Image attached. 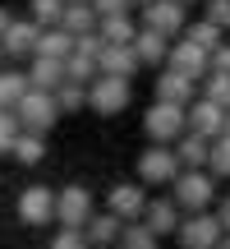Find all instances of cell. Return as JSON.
Wrapping results in <instances>:
<instances>
[{
    "label": "cell",
    "instance_id": "1",
    "mask_svg": "<svg viewBox=\"0 0 230 249\" xmlns=\"http://www.w3.org/2000/svg\"><path fill=\"white\" fill-rule=\"evenodd\" d=\"M143 134H148L152 143H175L180 134H189V107L152 97V107L143 111Z\"/></svg>",
    "mask_w": 230,
    "mask_h": 249
},
{
    "label": "cell",
    "instance_id": "2",
    "mask_svg": "<svg viewBox=\"0 0 230 249\" xmlns=\"http://www.w3.org/2000/svg\"><path fill=\"white\" fill-rule=\"evenodd\" d=\"M170 194H175V203L184 208V213H207V208L216 203V176L212 171H180Z\"/></svg>",
    "mask_w": 230,
    "mask_h": 249
},
{
    "label": "cell",
    "instance_id": "3",
    "mask_svg": "<svg viewBox=\"0 0 230 249\" xmlns=\"http://www.w3.org/2000/svg\"><path fill=\"white\" fill-rule=\"evenodd\" d=\"M180 171H184V161H180L175 143H152L138 157V180L143 185H175Z\"/></svg>",
    "mask_w": 230,
    "mask_h": 249
},
{
    "label": "cell",
    "instance_id": "4",
    "mask_svg": "<svg viewBox=\"0 0 230 249\" xmlns=\"http://www.w3.org/2000/svg\"><path fill=\"white\" fill-rule=\"evenodd\" d=\"M175 240H180V249H221L226 226H221V217H216V213H184Z\"/></svg>",
    "mask_w": 230,
    "mask_h": 249
},
{
    "label": "cell",
    "instance_id": "5",
    "mask_svg": "<svg viewBox=\"0 0 230 249\" xmlns=\"http://www.w3.org/2000/svg\"><path fill=\"white\" fill-rule=\"evenodd\" d=\"M129 107V79L124 74H97L88 83V111L97 116H120Z\"/></svg>",
    "mask_w": 230,
    "mask_h": 249
},
{
    "label": "cell",
    "instance_id": "6",
    "mask_svg": "<svg viewBox=\"0 0 230 249\" xmlns=\"http://www.w3.org/2000/svg\"><path fill=\"white\" fill-rule=\"evenodd\" d=\"M14 111H18V120H23V129H37V134H51L55 120L65 116L60 102H55V92H42V88H33Z\"/></svg>",
    "mask_w": 230,
    "mask_h": 249
},
{
    "label": "cell",
    "instance_id": "7",
    "mask_svg": "<svg viewBox=\"0 0 230 249\" xmlns=\"http://www.w3.org/2000/svg\"><path fill=\"white\" fill-rule=\"evenodd\" d=\"M55 203H60V194H55V189L28 185L23 194H18L14 213H18V222H23V226H46V222H55Z\"/></svg>",
    "mask_w": 230,
    "mask_h": 249
},
{
    "label": "cell",
    "instance_id": "8",
    "mask_svg": "<svg viewBox=\"0 0 230 249\" xmlns=\"http://www.w3.org/2000/svg\"><path fill=\"white\" fill-rule=\"evenodd\" d=\"M55 222L83 231V226L92 222V189L88 185H65L60 189V203H55Z\"/></svg>",
    "mask_w": 230,
    "mask_h": 249
},
{
    "label": "cell",
    "instance_id": "9",
    "mask_svg": "<svg viewBox=\"0 0 230 249\" xmlns=\"http://www.w3.org/2000/svg\"><path fill=\"white\" fill-rule=\"evenodd\" d=\"M143 23L157 28V33H166V37H184L189 5H180V0H152V5H143Z\"/></svg>",
    "mask_w": 230,
    "mask_h": 249
},
{
    "label": "cell",
    "instance_id": "10",
    "mask_svg": "<svg viewBox=\"0 0 230 249\" xmlns=\"http://www.w3.org/2000/svg\"><path fill=\"white\" fill-rule=\"evenodd\" d=\"M106 208L115 217H124V222H138V217L148 213V189H143V180H120V185H111Z\"/></svg>",
    "mask_w": 230,
    "mask_h": 249
},
{
    "label": "cell",
    "instance_id": "11",
    "mask_svg": "<svg viewBox=\"0 0 230 249\" xmlns=\"http://www.w3.org/2000/svg\"><path fill=\"white\" fill-rule=\"evenodd\" d=\"M226 116H230V107H221V102H212V97H203V92L189 102V129H194V134L221 139V134H226Z\"/></svg>",
    "mask_w": 230,
    "mask_h": 249
},
{
    "label": "cell",
    "instance_id": "12",
    "mask_svg": "<svg viewBox=\"0 0 230 249\" xmlns=\"http://www.w3.org/2000/svg\"><path fill=\"white\" fill-rule=\"evenodd\" d=\"M5 51H9V60H33L37 55V42H42V23L37 18H14V23L5 28Z\"/></svg>",
    "mask_w": 230,
    "mask_h": 249
},
{
    "label": "cell",
    "instance_id": "13",
    "mask_svg": "<svg viewBox=\"0 0 230 249\" xmlns=\"http://www.w3.org/2000/svg\"><path fill=\"white\" fill-rule=\"evenodd\" d=\"M170 65L175 70H184V74H194L198 83L212 74V51L207 46H198L194 37H175V46H170Z\"/></svg>",
    "mask_w": 230,
    "mask_h": 249
},
{
    "label": "cell",
    "instance_id": "14",
    "mask_svg": "<svg viewBox=\"0 0 230 249\" xmlns=\"http://www.w3.org/2000/svg\"><path fill=\"white\" fill-rule=\"evenodd\" d=\"M194 74L175 70V65H166V70H157V102H180V107H189L194 102Z\"/></svg>",
    "mask_w": 230,
    "mask_h": 249
},
{
    "label": "cell",
    "instance_id": "15",
    "mask_svg": "<svg viewBox=\"0 0 230 249\" xmlns=\"http://www.w3.org/2000/svg\"><path fill=\"white\" fill-rule=\"evenodd\" d=\"M143 222H148L157 235H175L180 222H184V208L175 203V194H170V198H148V213H143Z\"/></svg>",
    "mask_w": 230,
    "mask_h": 249
},
{
    "label": "cell",
    "instance_id": "16",
    "mask_svg": "<svg viewBox=\"0 0 230 249\" xmlns=\"http://www.w3.org/2000/svg\"><path fill=\"white\" fill-rule=\"evenodd\" d=\"M133 46H138V55H143V65H152V70H166L170 65V37L166 33H157V28H148L143 23L138 28V37H133Z\"/></svg>",
    "mask_w": 230,
    "mask_h": 249
},
{
    "label": "cell",
    "instance_id": "17",
    "mask_svg": "<svg viewBox=\"0 0 230 249\" xmlns=\"http://www.w3.org/2000/svg\"><path fill=\"white\" fill-rule=\"evenodd\" d=\"M175 152H180V161H184V171H207V161H212V139L189 129V134L175 139Z\"/></svg>",
    "mask_w": 230,
    "mask_h": 249
},
{
    "label": "cell",
    "instance_id": "18",
    "mask_svg": "<svg viewBox=\"0 0 230 249\" xmlns=\"http://www.w3.org/2000/svg\"><path fill=\"white\" fill-rule=\"evenodd\" d=\"M28 79H33V88L55 92L69 74H65V60H55V55H33V60H28Z\"/></svg>",
    "mask_w": 230,
    "mask_h": 249
},
{
    "label": "cell",
    "instance_id": "19",
    "mask_svg": "<svg viewBox=\"0 0 230 249\" xmlns=\"http://www.w3.org/2000/svg\"><path fill=\"white\" fill-rule=\"evenodd\" d=\"M143 70V55H138V46L133 42H120V46H106L101 51V74H138Z\"/></svg>",
    "mask_w": 230,
    "mask_h": 249
},
{
    "label": "cell",
    "instance_id": "20",
    "mask_svg": "<svg viewBox=\"0 0 230 249\" xmlns=\"http://www.w3.org/2000/svg\"><path fill=\"white\" fill-rule=\"evenodd\" d=\"M79 51V37L69 33L65 23L55 28H42V42H37V55H55V60H69V55Z\"/></svg>",
    "mask_w": 230,
    "mask_h": 249
},
{
    "label": "cell",
    "instance_id": "21",
    "mask_svg": "<svg viewBox=\"0 0 230 249\" xmlns=\"http://www.w3.org/2000/svg\"><path fill=\"white\" fill-rule=\"evenodd\" d=\"M65 28H69L74 37H88L101 28V14L92 9V0H69V9H65Z\"/></svg>",
    "mask_w": 230,
    "mask_h": 249
},
{
    "label": "cell",
    "instance_id": "22",
    "mask_svg": "<svg viewBox=\"0 0 230 249\" xmlns=\"http://www.w3.org/2000/svg\"><path fill=\"white\" fill-rule=\"evenodd\" d=\"M28 92H33L28 70H0V107H5V111H14Z\"/></svg>",
    "mask_w": 230,
    "mask_h": 249
},
{
    "label": "cell",
    "instance_id": "23",
    "mask_svg": "<svg viewBox=\"0 0 230 249\" xmlns=\"http://www.w3.org/2000/svg\"><path fill=\"white\" fill-rule=\"evenodd\" d=\"M83 231H88L92 245H115V240L124 235V217H115L111 208H106V213H92V222L83 226Z\"/></svg>",
    "mask_w": 230,
    "mask_h": 249
},
{
    "label": "cell",
    "instance_id": "24",
    "mask_svg": "<svg viewBox=\"0 0 230 249\" xmlns=\"http://www.w3.org/2000/svg\"><path fill=\"white\" fill-rule=\"evenodd\" d=\"M9 157L18 161V166H37V161L46 157V134H37V129H23L18 134V143H14V152Z\"/></svg>",
    "mask_w": 230,
    "mask_h": 249
},
{
    "label": "cell",
    "instance_id": "25",
    "mask_svg": "<svg viewBox=\"0 0 230 249\" xmlns=\"http://www.w3.org/2000/svg\"><path fill=\"white\" fill-rule=\"evenodd\" d=\"M101 37H106L111 46H120V42H133L138 37V23H133L129 14H111V18H101V28H97Z\"/></svg>",
    "mask_w": 230,
    "mask_h": 249
},
{
    "label": "cell",
    "instance_id": "26",
    "mask_svg": "<svg viewBox=\"0 0 230 249\" xmlns=\"http://www.w3.org/2000/svg\"><path fill=\"white\" fill-rule=\"evenodd\" d=\"M157 240H161V235H157V231H152V226L138 217V222H124L120 249H157Z\"/></svg>",
    "mask_w": 230,
    "mask_h": 249
},
{
    "label": "cell",
    "instance_id": "27",
    "mask_svg": "<svg viewBox=\"0 0 230 249\" xmlns=\"http://www.w3.org/2000/svg\"><path fill=\"white\" fill-rule=\"evenodd\" d=\"M65 74H69L74 83H92L101 74V60H97V55H88V51H74L69 60H65Z\"/></svg>",
    "mask_w": 230,
    "mask_h": 249
},
{
    "label": "cell",
    "instance_id": "28",
    "mask_svg": "<svg viewBox=\"0 0 230 249\" xmlns=\"http://www.w3.org/2000/svg\"><path fill=\"white\" fill-rule=\"evenodd\" d=\"M184 37H194L198 46H207V51H216V46H221V42H226L230 33H226V28H216L212 18H198V23H189V28H184Z\"/></svg>",
    "mask_w": 230,
    "mask_h": 249
},
{
    "label": "cell",
    "instance_id": "29",
    "mask_svg": "<svg viewBox=\"0 0 230 249\" xmlns=\"http://www.w3.org/2000/svg\"><path fill=\"white\" fill-rule=\"evenodd\" d=\"M55 102H60V111H83V107H88V83L65 79L60 88H55Z\"/></svg>",
    "mask_w": 230,
    "mask_h": 249
},
{
    "label": "cell",
    "instance_id": "30",
    "mask_svg": "<svg viewBox=\"0 0 230 249\" xmlns=\"http://www.w3.org/2000/svg\"><path fill=\"white\" fill-rule=\"evenodd\" d=\"M18 134H23V120H18V111H5V107H0V157H5V152H14Z\"/></svg>",
    "mask_w": 230,
    "mask_h": 249
},
{
    "label": "cell",
    "instance_id": "31",
    "mask_svg": "<svg viewBox=\"0 0 230 249\" xmlns=\"http://www.w3.org/2000/svg\"><path fill=\"white\" fill-rule=\"evenodd\" d=\"M65 9H69V0H33V18H37L42 28L65 23Z\"/></svg>",
    "mask_w": 230,
    "mask_h": 249
},
{
    "label": "cell",
    "instance_id": "32",
    "mask_svg": "<svg viewBox=\"0 0 230 249\" xmlns=\"http://www.w3.org/2000/svg\"><path fill=\"white\" fill-rule=\"evenodd\" d=\"M207 171H212L216 180H230V134L212 139V161H207Z\"/></svg>",
    "mask_w": 230,
    "mask_h": 249
},
{
    "label": "cell",
    "instance_id": "33",
    "mask_svg": "<svg viewBox=\"0 0 230 249\" xmlns=\"http://www.w3.org/2000/svg\"><path fill=\"white\" fill-rule=\"evenodd\" d=\"M203 97H212V102H221V107H230V74L212 70V74L203 79Z\"/></svg>",
    "mask_w": 230,
    "mask_h": 249
},
{
    "label": "cell",
    "instance_id": "34",
    "mask_svg": "<svg viewBox=\"0 0 230 249\" xmlns=\"http://www.w3.org/2000/svg\"><path fill=\"white\" fill-rule=\"evenodd\" d=\"M51 249H92L88 231H74V226H60V231L51 235Z\"/></svg>",
    "mask_w": 230,
    "mask_h": 249
},
{
    "label": "cell",
    "instance_id": "35",
    "mask_svg": "<svg viewBox=\"0 0 230 249\" xmlns=\"http://www.w3.org/2000/svg\"><path fill=\"white\" fill-rule=\"evenodd\" d=\"M203 18H212L216 28L230 33V0H203Z\"/></svg>",
    "mask_w": 230,
    "mask_h": 249
},
{
    "label": "cell",
    "instance_id": "36",
    "mask_svg": "<svg viewBox=\"0 0 230 249\" xmlns=\"http://www.w3.org/2000/svg\"><path fill=\"white\" fill-rule=\"evenodd\" d=\"M92 9H97L101 18H111V14H129L133 0H92Z\"/></svg>",
    "mask_w": 230,
    "mask_h": 249
},
{
    "label": "cell",
    "instance_id": "37",
    "mask_svg": "<svg viewBox=\"0 0 230 249\" xmlns=\"http://www.w3.org/2000/svg\"><path fill=\"white\" fill-rule=\"evenodd\" d=\"M212 70L230 74V37H226V42H221V46H216V51H212Z\"/></svg>",
    "mask_w": 230,
    "mask_h": 249
},
{
    "label": "cell",
    "instance_id": "38",
    "mask_svg": "<svg viewBox=\"0 0 230 249\" xmlns=\"http://www.w3.org/2000/svg\"><path fill=\"white\" fill-rule=\"evenodd\" d=\"M216 217H221V226H226V231H230V194L221 198V203H216Z\"/></svg>",
    "mask_w": 230,
    "mask_h": 249
},
{
    "label": "cell",
    "instance_id": "39",
    "mask_svg": "<svg viewBox=\"0 0 230 249\" xmlns=\"http://www.w3.org/2000/svg\"><path fill=\"white\" fill-rule=\"evenodd\" d=\"M9 23H14V14H9V9L0 5V37H5V28H9Z\"/></svg>",
    "mask_w": 230,
    "mask_h": 249
},
{
    "label": "cell",
    "instance_id": "40",
    "mask_svg": "<svg viewBox=\"0 0 230 249\" xmlns=\"http://www.w3.org/2000/svg\"><path fill=\"white\" fill-rule=\"evenodd\" d=\"M5 60H9V51H5V42H0V70H5Z\"/></svg>",
    "mask_w": 230,
    "mask_h": 249
},
{
    "label": "cell",
    "instance_id": "41",
    "mask_svg": "<svg viewBox=\"0 0 230 249\" xmlns=\"http://www.w3.org/2000/svg\"><path fill=\"white\" fill-rule=\"evenodd\" d=\"M221 249H230V231H226V240H221Z\"/></svg>",
    "mask_w": 230,
    "mask_h": 249
},
{
    "label": "cell",
    "instance_id": "42",
    "mask_svg": "<svg viewBox=\"0 0 230 249\" xmlns=\"http://www.w3.org/2000/svg\"><path fill=\"white\" fill-rule=\"evenodd\" d=\"M133 5H138V9H143V5H152V0H133Z\"/></svg>",
    "mask_w": 230,
    "mask_h": 249
},
{
    "label": "cell",
    "instance_id": "43",
    "mask_svg": "<svg viewBox=\"0 0 230 249\" xmlns=\"http://www.w3.org/2000/svg\"><path fill=\"white\" fill-rule=\"evenodd\" d=\"M180 5H198V0H180Z\"/></svg>",
    "mask_w": 230,
    "mask_h": 249
},
{
    "label": "cell",
    "instance_id": "44",
    "mask_svg": "<svg viewBox=\"0 0 230 249\" xmlns=\"http://www.w3.org/2000/svg\"><path fill=\"white\" fill-rule=\"evenodd\" d=\"M92 249H111V245H92Z\"/></svg>",
    "mask_w": 230,
    "mask_h": 249
},
{
    "label": "cell",
    "instance_id": "45",
    "mask_svg": "<svg viewBox=\"0 0 230 249\" xmlns=\"http://www.w3.org/2000/svg\"><path fill=\"white\" fill-rule=\"evenodd\" d=\"M226 134H230V116H226Z\"/></svg>",
    "mask_w": 230,
    "mask_h": 249
}]
</instances>
